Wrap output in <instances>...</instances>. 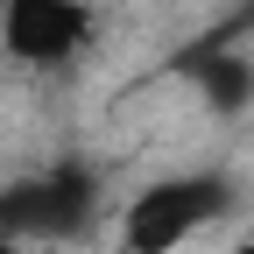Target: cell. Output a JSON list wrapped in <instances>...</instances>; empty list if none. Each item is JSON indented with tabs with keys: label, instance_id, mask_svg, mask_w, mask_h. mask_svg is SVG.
<instances>
[{
	"label": "cell",
	"instance_id": "cell-1",
	"mask_svg": "<svg viewBox=\"0 0 254 254\" xmlns=\"http://www.w3.org/2000/svg\"><path fill=\"white\" fill-rule=\"evenodd\" d=\"M233 184L219 170H170L148 177L134 198L113 212V247L120 254H184L198 233H212L219 219H233Z\"/></svg>",
	"mask_w": 254,
	"mask_h": 254
},
{
	"label": "cell",
	"instance_id": "cell-2",
	"mask_svg": "<svg viewBox=\"0 0 254 254\" xmlns=\"http://www.w3.org/2000/svg\"><path fill=\"white\" fill-rule=\"evenodd\" d=\"M106 212V190L85 163H50V170H28L14 184H0V219L28 240V247H64V240H85Z\"/></svg>",
	"mask_w": 254,
	"mask_h": 254
},
{
	"label": "cell",
	"instance_id": "cell-3",
	"mask_svg": "<svg viewBox=\"0 0 254 254\" xmlns=\"http://www.w3.org/2000/svg\"><path fill=\"white\" fill-rule=\"evenodd\" d=\"M99 43L92 0H0V50L28 71H71Z\"/></svg>",
	"mask_w": 254,
	"mask_h": 254
},
{
	"label": "cell",
	"instance_id": "cell-4",
	"mask_svg": "<svg viewBox=\"0 0 254 254\" xmlns=\"http://www.w3.org/2000/svg\"><path fill=\"white\" fill-rule=\"evenodd\" d=\"M190 92H198V106L212 120H240L254 106V57L233 50V43H205V50H190Z\"/></svg>",
	"mask_w": 254,
	"mask_h": 254
},
{
	"label": "cell",
	"instance_id": "cell-5",
	"mask_svg": "<svg viewBox=\"0 0 254 254\" xmlns=\"http://www.w3.org/2000/svg\"><path fill=\"white\" fill-rule=\"evenodd\" d=\"M0 254H28V240H21V233L7 226V219H0Z\"/></svg>",
	"mask_w": 254,
	"mask_h": 254
},
{
	"label": "cell",
	"instance_id": "cell-6",
	"mask_svg": "<svg viewBox=\"0 0 254 254\" xmlns=\"http://www.w3.org/2000/svg\"><path fill=\"white\" fill-rule=\"evenodd\" d=\"M233 254H254V233H240V240H233Z\"/></svg>",
	"mask_w": 254,
	"mask_h": 254
}]
</instances>
